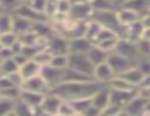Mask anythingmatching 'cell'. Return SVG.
<instances>
[{
  "mask_svg": "<svg viewBox=\"0 0 150 116\" xmlns=\"http://www.w3.org/2000/svg\"><path fill=\"white\" fill-rule=\"evenodd\" d=\"M149 99L143 97L142 94H136L122 109V115H131V116H136V115H143V110L146 108V103H147Z\"/></svg>",
  "mask_w": 150,
  "mask_h": 116,
  "instance_id": "cell-9",
  "label": "cell"
},
{
  "mask_svg": "<svg viewBox=\"0 0 150 116\" xmlns=\"http://www.w3.org/2000/svg\"><path fill=\"white\" fill-rule=\"evenodd\" d=\"M149 4H150V0H128L124 7H128L134 12H137L142 17V15H144L147 10H149Z\"/></svg>",
  "mask_w": 150,
  "mask_h": 116,
  "instance_id": "cell-28",
  "label": "cell"
},
{
  "mask_svg": "<svg viewBox=\"0 0 150 116\" xmlns=\"http://www.w3.org/2000/svg\"><path fill=\"white\" fill-rule=\"evenodd\" d=\"M106 62L111 65L114 74H121V73H124L125 70H128L130 67L134 65V61L125 58L124 55H121V54H118V52H111V54H108Z\"/></svg>",
  "mask_w": 150,
  "mask_h": 116,
  "instance_id": "cell-8",
  "label": "cell"
},
{
  "mask_svg": "<svg viewBox=\"0 0 150 116\" xmlns=\"http://www.w3.org/2000/svg\"><path fill=\"white\" fill-rule=\"evenodd\" d=\"M147 59H149V61H150V54H149V55H147Z\"/></svg>",
  "mask_w": 150,
  "mask_h": 116,
  "instance_id": "cell-53",
  "label": "cell"
},
{
  "mask_svg": "<svg viewBox=\"0 0 150 116\" xmlns=\"http://www.w3.org/2000/svg\"><path fill=\"white\" fill-rule=\"evenodd\" d=\"M55 7H57V12L69 15L71 9V0H55Z\"/></svg>",
  "mask_w": 150,
  "mask_h": 116,
  "instance_id": "cell-44",
  "label": "cell"
},
{
  "mask_svg": "<svg viewBox=\"0 0 150 116\" xmlns=\"http://www.w3.org/2000/svg\"><path fill=\"white\" fill-rule=\"evenodd\" d=\"M61 97L52 92H48L44 94L42 97V102L40 105V113H44V115H57V110H58V106L61 103Z\"/></svg>",
  "mask_w": 150,
  "mask_h": 116,
  "instance_id": "cell-6",
  "label": "cell"
},
{
  "mask_svg": "<svg viewBox=\"0 0 150 116\" xmlns=\"http://www.w3.org/2000/svg\"><path fill=\"white\" fill-rule=\"evenodd\" d=\"M63 70L64 68H55L50 64L47 65H42L41 67V75L44 77V80L50 84V87L52 89L54 86L60 84L61 83V78H63Z\"/></svg>",
  "mask_w": 150,
  "mask_h": 116,
  "instance_id": "cell-12",
  "label": "cell"
},
{
  "mask_svg": "<svg viewBox=\"0 0 150 116\" xmlns=\"http://www.w3.org/2000/svg\"><path fill=\"white\" fill-rule=\"evenodd\" d=\"M42 97H44V94H41V93L28 92V90H22V89H21V93H19V100H22L23 103H26L32 108H37V109H40Z\"/></svg>",
  "mask_w": 150,
  "mask_h": 116,
  "instance_id": "cell-20",
  "label": "cell"
},
{
  "mask_svg": "<svg viewBox=\"0 0 150 116\" xmlns=\"http://www.w3.org/2000/svg\"><path fill=\"white\" fill-rule=\"evenodd\" d=\"M69 15L77 20H91L95 12L88 0H71V9Z\"/></svg>",
  "mask_w": 150,
  "mask_h": 116,
  "instance_id": "cell-2",
  "label": "cell"
},
{
  "mask_svg": "<svg viewBox=\"0 0 150 116\" xmlns=\"http://www.w3.org/2000/svg\"><path fill=\"white\" fill-rule=\"evenodd\" d=\"M118 75H121L124 80H127L128 83H131L133 86H139L140 84V81H142V78H143V73L136 67V65H133V67H130L128 70H125L124 73H121V74H118Z\"/></svg>",
  "mask_w": 150,
  "mask_h": 116,
  "instance_id": "cell-23",
  "label": "cell"
},
{
  "mask_svg": "<svg viewBox=\"0 0 150 116\" xmlns=\"http://www.w3.org/2000/svg\"><path fill=\"white\" fill-rule=\"evenodd\" d=\"M140 20H142V23H143L144 26H150V12L149 10H147L144 15H142Z\"/></svg>",
  "mask_w": 150,
  "mask_h": 116,
  "instance_id": "cell-48",
  "label": "cell"
},
{
  "mask_svg": "<svg viewBox=\"0 0 150 116\" xmlns=\"http://www.w3.org/2000/svg\"><path fill=\"white\" fill-rule=\"evenodd\" d=\"M12 19H13L12 12L0 10V34L12 31Z\"/></svg>",
  "mask_w": 150,
  "mask_h": 116,
  "instance_id": "cell-30",
  "label": "cell"
},
{
  "mask_svg": "<svg viewBox=\"0 0 150 116\" xmlns=\"http://www.w3.org/2000/svg\"><path fill=\"white\" fill-rule=\"evenodd\" d=\"M93 20H96L102 28H106V29H111L117 34H121V26L118 23V19H117V15H115V10H105V12H95Z\"/></svg>",
  "mask_w": 150,
  "mask_h": 116,
  "instance_id": "cell-4",
  "label": "cell"
},
{
  "mask_svg": "<svg viewBox=\"0 0 150 116\" xmlns=\"http://www.w3.org/2000/svg\"><path fill=\"white\" fill-rule=\"evenodd\" d=\"M70 105L73 106L76 115H85V112L91 108L92 102H91V97H77V99H71L69 100Z\"/></svg>",
  "mask_w": 150,
  "mask_h": 116,
  "instance_id": "cell-26",
  "label": "cell"
},
{
  "mask_svg": "<svg viewBox=\"0 0 150 116\" xmlns=\"http://www.w3.org/2000/svg\"><path fill=\"white\" fill-rule=\"evenodd\" d=\"M127 1H128V0H112V3L115 4V7H121V6H124Z\"/></svg>",
  "mask_w": 150,
  "mask_h": 116,
  "instance_id": "cell-51",
  "label": "cell"
},
{
  "mask_svg": "<svg viewBox=\"0 0 150 116\" xmlns=\"http://www.w3.org/2000/svg\"><path fill=\"white\" fill-rule=\"evenodd\" d=\"M86 57L89 58V61L92 62V65H96V64H100V62L106 61L108 54L105 51H102L100 48H98L96 45H92V48L86 52Z\"/></svg>",
  "mask_w": 150,
  "mask_h": 116,
  "instance_id": "cell-27",
  "label": "cell"
},
{
  "mask_svg": "<svg viewBox=\"0 0 150 116\" xmlns=\"http://www.w3.org/2000/svg\"><path fill=\"white\" fill-rule=\"evenodd\" d=\"M137 93L142 94L146 99H150V86L149 87H144V89H137Z\"/></svg>",
  "mask_w": 150,
  "mask_h": 116,
  "instance_id": "cell-49",
  "label": "cell"
},
{
  "mask_svg": "<svg viewBox=\"0 0 150 116\" xmlns=\"http://www.w3.org/2000/svg\"><path fill=\"white\" fill-rule=\"evenodd\" d=\"M57 115H61V116H73V115H76V112H74L73 106L70 105V102L63 99V100H61V103H60V106H58Z\"/></svg>",
  "mask_w": 150,
  "mask_h": 116,
  "instance_id": "cell-38",
  "label": "cell"
},
{
  "mask_svg": "<svg viewBox=\"0 0 150 116\" xmlns=\"http://www.w3.org/2000/svg\"><path fill=\"white\" fill-rule=\"evenodd\" d=\"M86 80H92V77L89 75H85L70 67H66L63 70V78H61V83L64 81H86Z\"/></svg>",
  "mask_w": 150,
  "mask_h": 116,
  "instance_id": "cell-25",
  "label": "cell"
},
{
  "mask_svg": "<svg viewBox=\"0 0 150 116\" xmlns=\"http://www.w3.org/2000/svg\"><path fill=\"white\" fill-rule=\"evenodd\" d=\"M40 113V109L32 108L26 103H23L22 100H15V106H13V115L15 116H29V115H37Z\"/></svg>",
  "mask_w": 150,
  "mask_h": 116,
  "instance_id": "cell-24",
  "label": "cell"
},
{
  "mask_svg": "<svg viewBox=\"0 0 150 116\" xmlns=\"http://www.w3.org/2000/svg\"><path fill=\"white\" fill-rule=\"evenodd\" d=\"M12 58H13V61H15V62L18 64V67H21V65H22V64H23V62H25L26 59H29V58L23 57L22 54H15V55H13Z\"/></svg>",
  "mask_w": 150,
  "mask_h": 116,
  "instance_id": "cell-47",
  "label": "cell"
},
{
  "mask_svg": "<svg viewBox=\"0 0 150 116\" xmlns=\"http://www.w3.org/2000/svg\"><path fill=\"white\" fill-rule=\"evenodd\" d=\"M51 57H52V54H51L50 51L47 50V48H44V50H41V51H38L34 57H32V59H35L41 67L42 65H47V64H50V59Z\"/></svg>",
  "mask_w": 150,
  "mask_h": 116,
  "instance_id": "cell-36",
  "label": "cell"
},
{
  "mask_svg": "<svg viewBox=\"0 0 150 116\" xmlns=\"http://www.w3.org/2000/svg\"><path fill=\"white\" fill-rule=\"evenodd\" d=\"M21 3H22L21 0H0V10L13 12Z\"/></svg>",
  "mask_w": 150,
  "mask_h": 116,
  "instance_id": "cell-43",
  "label": "cell"
},
{
  "mask_svg": "<svg viewBox=\"0 0 150 116\" xmlns=\"http://www.w3.org/2000/svg\"><path fill=\"white\" fill-rule=\"evenodd\" d=\"M120 36H114V38H108V39H103V41H99L98 44H95L98 48H100L102 51H105L106 54H111L114 52L115 50V45H117V41H118Z\"/></svg>",
  "mask_w": 150,
  "mask_h": 116,
  "instance_id": "cell-34",
  "label": "cell"
},
{
  "mask_svg": "<svg viewBox=\"0 0 150 116\" xmlns=\"http://www.w3.org/2000/svg\"><path fill=\"white\" fill-rule=\"evenodd\" d=\"M103 84L98 81L86 80V81H64L51 89L52 93L58 94L64 100H71L77 97H91L95 92H98Z\"/></svg>",
  "mask_w": 150,
  "mask_h": 116,
  "instance_id": "cell-1",
  "label": "cell"
},
{
  "mask_svg": "<svg viewBox=\"0 0 150 116\" xmlns=\"http://www.w3.org/2000/svg\"><path fill=\"white\" fill-rule=\"evenodd\" d=\"M22 3H29V0H21Z\"/></svg>",
  "mask_w": 150,
  "mask_h": 116,
  "instance_id": "cell-52",
  "label": "cell"
},
{
  "mask_svg": "<svg viewBox=\"0 0 150 116\" xmlns=\"http://www.w3.org/2000/svg\"><path fill=\"white\" fill-rule=\"evenodd\" d=\"M100 115H108V116L122 115V109L118 108V106H115V105H112V103H109V105L100 112Z\"/></svg>",
  "mask_w": 150,
  "mask_h": 116,
  "instance_id": "cell-45",
  "label": "cell"
},
{
  "mask_svg": "<svg viewBox=\"0 0 150 116\" xmlns=\"http://www.w3.org/2000/svg\"><path fill=\"white\" fill-rule=\"evenodd\" d=\"M50 65L55 67V68L69 67V54H52L50 59Z\"/></svg>",
  "mask_w": 150,
  "mask_h": 116,
  "instance_id": "cell-33",
  "label": "cell"
},
{
  "mask_svg": "<svg viewBox=\"0 0 150 116\" xmlns=\"http://www.w3.org/2000/svg\"><path fill=\"white\" fill-rule=\"evenodd\" d=\"M22 90H28V92H35V93H41V94H45L51 90L50 84L44 80V77L41 74H37L34 77H29V78H25L22 80L21 86H19Z\"/></svg>",
  "mask_w": 150,
  "mask_h": 116,
  "instance_id": "cell-5",
  "label": "cell"
},
{
  "mask_svg": "<svg viewBox=\"0 0 150 116\" xmlns=\"http://www.w3.org/2000/svg\"><path fill=\"white\" fill-rule=\"evenodd\" d=\"M69 67L85 74V75H89L92 77V71H93V65L92 62L89 61V58L86 57V54H73V52H69Z\"/></svg>",
  "mask_w": 150,
  "mask_h": 116,
  "instance_id": "cell-3",
  "label": "cell"
},
{
  "mask_svg": "<svg viewBox=\"0 0 150 116\" xmlns=\"http://www.w3.org/2000/svg\"><path fill=\"white\" fill-rule=\"evenodd\" d=\"M114 52H118V54L124 55L125 58H128V59H131V61H134V62H136L137 58L140 57V55H139V51H137L136 42H131V41H128V39H125V38H121V36H120L118 41H117V45H115Z\"/></svg>",
  "mask_w": 150,
  "mask_h": 116,
  "instance_id": "cell-7",
  "label": "cell"
},
{
  "mask_svg": "<svg viewBox=\"0 0 150 116\" xmlns=\"http://www.w3.org/2000/svg\"><path fill=\"white\" fill-rule=\"evenodd\" d=\"M109 87L106 84H103L98 92H95L92 96H91V102H92V106L96 108L99 110V113L109 105Z\"/></svg>",
  "mask_w": 150,
  "mask_h": 116,
  "instance_id": "cell-16",
  "label": "cell"
},
{
  "mask_svg": "<svg viewBox=\"0 0 150 116\" xmlns=\"http://www.w3.org/2000/svg\"><path fill=\"white\" fill-rule=\"evenodd\" d=\"M92 42L86 36H77L73 39H69V52L73 54H86L92 48Z\"/></svg>",
  "mask_w": 150,
  "mask_h": 116,
  "instance_id": "cell-18",
  "label": "cell"
},
{
  "mask_svg": "<svg viewBox=\"0 0 150 116\" xmlns=\"http://www.w3.org/2000/svg\"><path fill=\"white\" fill-rule=\"evenodd\" d=\"M47 50L51 54H69V39L58 34H54L48 39Z\"/></svg>",
  "mask_w": 150,
  "mask_h": 116,
  "instance_id": "cell-15",
  "label": "cell"
},
{
  "mask_svg": "<svg viewBox=\"0 0 150 116\" xmlns=\"http://www.w3.org/2000/svg\"><path fill=\"white\" fill-rule=\"evenodd\" d=\"M7 77L12 80V83H13V84L21 86V83H22V77H21L19 71H15V73H12V74H7Z\"/></svg>",
  "mask_w": 150,
  "mask_h": 116,
  "instance_id": "cell-46",
  "label": "cell"
},
{
  "mask_svg": "<svg viewBox=\"0 0 150 116\" xmlns=\"http://www.w3.org/2000/svg\"><path fill=\"white\" fill-rule=\"evenodd\" d=\"M19 67L18 64L13 61V58H6V59H0V74H12L15 71H18Z\"/></svg>",
  "mask_w": 150,
  "mask_h": 116,
  "instance_id": "cell-31",
  "label": "cell"
},
{
  "mask_svg": "<svg viewBox=\"0 0 150 116\" xmlns=\"http://www.w3.org/2000/svg\"><path fill=\"white\" fill-rule=\"evenodd\" d=\"M19 93H21V87L19 86H12V87L0 90V96L12 99V100H18L19 99Z\"/></svg>",
  "mask_w": 150,
  "mask_h": 116,
  "instance_id": "cell-37",
  "label": "cell"
},
{
  "mask_svg": "<svg viewBox=\"0 0 150 116\" xmlns=\"http://www.w3.org/2000/svg\"><path fill=\"white\" fill-rule=\"evenodd\" d=\"M18 71H19L22 80H25V78H29V77H34V75L40 74V73H41V65H40L35 59L29 58V59H26V61L19 67Z\"/></svg>",
  "mask_w": 150,
  "mask_h": 116,
  "instance_id": "cell-19",
  "label": "cell"
},
{
  "mask_svg": "<svg viewBox=\"0 0 150 116\" xmlns=\"http://www.w3.org/2000/svg\"><path fill=\"white\" fill-rule=\"evenodd\" d=\"M115 15H117V19H118V23H120L121 28L140 20V15L137 12H134V10H131L128 7H124V6L117 7L115 9Z\"/></svg>",
  "mask_w": 150,
  "mask_h": 116,
  "instance_id": "cell-17",
  "label": "cell"
},
{
  "mask_svg": "<svg viewBox=\"0 0 150 116\" xmlns=\"http://www.w3.org/2000/svg\"><path fill=\"white\" fill-rule=\"evenodd\" d=\"M137 51H139V55H143V57H147L150 54V41H146L143 38H140L137 42Z\"/></svg>",
  "mask_w": 150,
  "mask_h": 116,
  "instance_id": "cell-42",
  "label": "cell"
},
{
  "mask_svg": "<svg viewBox=\"0 0 150 116\" xmlns=\"http://www.w3.org/2000/svg\"><path fill=\"white\" fill-rule=\"evenodd\" d=\"M149 12H150V4H149Z\"/></svg>",
  "mask_w": 150,
  "mask_h": 116,
  "instance_id": "cell-54",
  "label": "cell"
},
{
  "mask_svg": "<svg viewBox=\"0 0 150 116\" xmlns=\"http://www.w3.org/2000/svg\"><path fill=\"white\" fill-rule=\"evenodd\" d=\"M143 28H144V25L142 23V20H137V22H134V23H130V25H127V26H122L120 36H121V38H125V39H128V41H131V42H137V41L142 38Z\"/></svg>",
  "mask_w": 150,
  "mask_h": 116,
  "instance_id": "cell-14",
  "label": "cell"
},
{
  "mask_svg": "<svg viewBox=\"0 0 150 116\" xmlns=\"http://www.w3.org/2000/svg\"><path fill=\"white\" fill-rule=\"evenodd\" d=\"M13 106H15V100L0 96V116L13 115Z\"/></svg>",
  "mask_w": 150,
  "mask_h": 116,
  "instance_id": "cell-32",
  "label": "cell"
},
{
  "mask_svg": "<svg viewBox=\"0 0 150 116\" xmlns=\"http://www.w3.org/2000/svg\"><path fill=\"white\" fill-rule=\"evenodd\" d=\"M16 41H18V35H16L13 31H9V32L0 34V45H1V47L10 48Z\"/></svg>",
  "mask_w": 150,
  "mask_h": 116,
  "instance_id": "cell-35",
  "label": "cell"
},
{
  "mask_svg": "<svg viewBox=\"0 0 150 116\" xmlns=\"http://www.w3.org/2000/svg\"><path fill=\"white\" fill-rule=\"evenodd\" d=\"M92 6L93 12H105V10H115V4L112 0H88Z\"/></svg>",
  "mask_w": 150,
  "mask_h": 116,
  "instance_id": "cell-29",
  "label": "cell"
},
{
  "mask_svg": "<svg viewBox=\"0 0 150 116\" xmlns=\"http://www.w3.org/2000/svg\"><path fill=\"white\" fill-rule=\"evenodd\" d=\"M13 15H18V16H22V17H25V19H28V20H31V22H42V20H48L44 15H41V13H38V12H35L28 3H21L13 12H12Z\"/></svg>",
  "mask_w": 150,
  "mask_h": 116,
  "instance_id": "cell-13",
  "label": "cell"
},
{
  "mask_svg": "<svg viewBox=\"0 0 150 116\" xmlns=\"http://www.w3.org/2000/svg\"><path fill=\"white\" fill-rule=\"evenodd\" d=\"M32 23H34V22H31V20H28V19H25V17H22V16L13 15V19H12V31L19 36L21 34L29 31V29L32 28Z\"/></svg>",
  "mask_w": 150,
  "mask_h": 116,
  "instance_id": "cell-21",
  "label": "cell"
},
{
  "mask_svg": "<svg viewBox=\"0 0 150 116\" xmlns=\"http://www.w3.org/2000/svg\"><path fill=\"white\" fill-rule=\"evenodd\" d=\"M136 94H137V90H111V93H109V103H112V105L124 109V106Z\"/></svg>",
  "mask_w": 150,
  "mask_h": 116,
  "instance_id": "cell-10",
  "label": "cell"
},
{
  "mask_svg": "<svg viewBox=\"0 0 150 116\" xmlns=\"http://www.w3.org/2000/svg\"><path fill=\"white\" fill-rule=\"evenodd\" d=\"M35 12L41 13L45 16V9H47V4H48V0H29L28 3Z\"/></svg>",
  "mask_w": 150,
  "mask_h": 116,
  "instance_id": "cell-41",
  "label": "cell"
},
{
  "mask_svg": "<svg viewBox=\"0 0 150 116\" xmlns=\"http://www.w3.org/2000/svg\"><path fill=\"white\" fill-rule=\"evenodd\" d=\"M106 86L111 89V90H137L136 86H133L131 83H128L127 80H124L121 75L115 74L112 75V78L106 83Z\"/></svg>",
  "mask_w": 150,
  "mask_h": 116,
  "instance_id": "cell-22",
  "label": "cell"
},
{
  "mask_svg": "<svg viewBox=\"0 0 150 116\" xmlns=\"http://www.w3.org/2000/svg\"><path fill=\"white\" fill-rule=\"evenodd\" d=\"M114 36H120V34H117V32H114V31H111V29H106V28H100L98 35H96L95 39H93V45L98 44L99 41L108 39V38H114Z\"/></svg>",
  "mask_w": 150,
  "mask_h": 116,
  "instance_id": "cell-39",
  "label": "cell"
},
{
  "mask_svg": "<svg viewBox=\"0 0 150 116\" xmlns=\"http://www.w3.org/2000/svg\"><path fill=\"white\" fill-rule=\"evenodd\" d=\"M134 65L143 73V74H150V61L147 59V57H143V55H140V57L136 59V62H134Z\"/></svg>",
  "mask_w": 150,
  "mask_h": 116,
  "instance_id": "cell-40",
  "label": "cell"
},
{
  "mask_svg": "<svg viewBox=\"0 0 150 116\" xmlns=\"http://www.w3.org/2000/svg\"><path fill=\"white\" fill-rule=\"evenodd\" d=\"M112 75H115V74H114V71H112L111 65H109L106 61H103V62H100V64L93 65L92 78H93L95 81H98V83H100V84H106V83L112 78Z\"/></svg>",
  "mask_w": 150,
  "mask_h": 116,
  "instance_id": "cell-11",
  "label": "cell"
},
{
  "mask_svg": "<svg viewBox=\"0 0 150 116\" xmlns=\"http://www.w3.org/2000/svg\"><path fill=\"white\" fill-rule=\"evenodd\" d=\"M142 38H143V39H146V41H150V26H144V28H143Z\"/></svg>",
  "mask_w": 150,
  "mask_h": 116,
  "instance_id": "cell-50",
  "label": "cell"
}]
</instances>
